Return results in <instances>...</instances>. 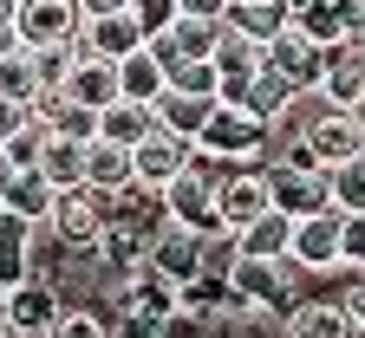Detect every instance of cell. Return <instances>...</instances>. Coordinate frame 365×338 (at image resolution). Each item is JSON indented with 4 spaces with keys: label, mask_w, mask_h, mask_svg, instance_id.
<instances>
[{
    "label": "cell",
    "mask_w": 365,
    "mask_h": 338,
    "mask_svg": "<svg viewBox=\"0 0 365 338\" xmlns=\"http://www.w3.org/2000/svg\"><path fill=\"white\" fill-rule=\"evenodd\" d=\"M170 14H176V20H202V26H222L228 0H170Z\"/></svg>",
    "instance_id": "cell-36"
},
{
    "label": "cell",
    "mask_w": 365,
    "mask_h": 338,
    "mask_svg": "<svg viewBox=\"0 0 365 338\" xmlns=\"http://www.w3.org/2000/svg\"><path fill=\"white\" fill-rule=\"evenodd\" d=\"M196 163V143H182V137H170V130H150L144 143L130 150V182L137 189H150V196H163V189Z\"/></svg>",
    "instance_id": "cell-5"
},
{
    "label": "cell",
    "mask_w": 365,
    "mask_h": 338,
    "mask_svg": "<svg viewBox=\"0 0 365 338\" xmlns=\"http://www.w3.org/2000/svg\"><path fill=\"white\" fill-rule=\"evenodd\" d=\"M287 234H294L287 215H261L255 228L235 234V248H242V260H287Z\"/></svg>",
    "instance_id": "cell-25"
},
{
    "label": "cell",
    "mask_w": 365,
    "mask_h": 338,
    "mask_svg": "<svg viewBox=\"0 0 365 338\" xmlns=\"http://www.w3.org/2000/svg\"><path fill=\"white\" fill-rule=\"evenodd\" d=\"M287 105H294V91H287L281 78H274L267 65H261V72H255V85L242 91V111H248V117H261V124H274V117H281Z\"/></svg>",
    "instance_id": "cell-28"
},
{
    "label": "cell",
    "mask_w": 365,
    "mask_h": 338,
    "mask_svg": "<svg viewBox=\"0 0 365 338\" xmlns=\"http://www.w3.org/2000/svg\"><path fill=\"white\" fill-rule=\"evenodd\" d=\"M78 39H85V53H91V59H111V65H118V59H130L137 46H144V33H137L130 7H124V14H111V20H85V26H78Z\"/></svg>",
    "instance_id": "cell-16"
},
{
    "label": "cell",
    "mask_w": 365,
    "mask_h": 338,
    "mask_svg": "<svg viewBox=\"0 0 365 338\" xmlns=\"http://www.w3.org/2000/svg\"><path fill=\"white\" fill-rule=\"evenodd\" d=\"M359 91H365V46L359 39L327 46V59H319V98H327L333 111H346Z\"/></svg>",
    "instance_id": "cell-13"
},
{
    "label": "cell",
    "mask_w": 365,
    "mask_h": 338,
    "mask_svg": "<svg viewBox=\"0 0 365 338\" xmlns=\"http://www.w3.org/2000/svg\"><path fill=\"white\" fill-rule=\"evenodd\" d=\"M209 65H215V85H222V98L215 105H242V91L255 85V72L267 65V53L255 39H242V33H222L215 39V53H209Z\"/></svg>",
    "instance_id": "cell-10"
},
{
    "label": "cell",
    "mask_w": 365,
    "mask_h": 338,
    "mask_svg": "<svg viewBox=\"0 0 365 338\" xmlns=\"http://www.w3.org/2000/svg\"><path fill=\"white\" fill-rule=\"evenodd\" d=\"M319 59H327V46H313V39H300L294 26L267 46V72L281 78L287 91H319Z\"/></svg>",
    "instance_id": "cell-14"
},
{
    "label": "cell",
    "mask_w": 365,
    "mask_h": 338,
    "mask_svg": "<svg viewBox=\"0 0 365 338\" xmlns=\"http://www.w3.org/2000/svg\"><path fill=\"white\" fill-rule=\"evenodd\" d=\"M85 20H78V7L72 0H20L14 7V33H20V53H39V46H59V39H72Z\"/></svg>",
    "instance_id": "cell-8"
},
{
    "label": "cell",
    "mask_w": 365,
    "mask_h": 338,
    "mask_svg": "<svg viewBox=\"0 0 365 338\" xmlns=\"http://www.w3.org/2000/svg\"><path fill=\"white\" fill-rule=\"evenodd\" d=\"M209 111H215V105H202V98H176V91H163V98L150 105L157 130H170V137H182V143H196V137H202Z\"/></svg>",
    "instance_id": "cell-21"
},
{
    "label": "cell",
    "mask_w": 365,
    "mask_h": 338,
    "mask_svg": "<svg viewBox=\"0 0 365 338\" xmlns=\"http://www.w3.org/2000/svg\"><path fill=\"white\" fill-rule=\"evenodd\" d=\"M14 7H20V0H0V20H14Z\"/></svg>",
    "instance_id": "cell-43"
},
{
    "label": "cell",
    "mask_w": 365,
    "mask_h": 338,
    "mask_svg": "<svg viewBox=\"0 0 365 338\" xmlns=\"http://www.w3.org/2000/svg\"><path fill=\"white\" fill-rule=\"evenodd\" d=\"M196 248H202V234H190V228L163 221V228L150 234V248H144V267L182 293V286H196Z\"/></svg>",
    "instance_id": "cell-9"
},
{
    "label": "cell",
    "mask_w": 365,
    "mask_h": 338,
    "mask_svg": "<svg viewBox=\"0 0 365 338\" xmlns=\"http://www.w3.org/2000/svg\"><path fill=\"white\" fill-rule=\"evenodd\" d=\"M85 189H91V196H105V202L124 196V189H130V150L91 137V143H85Z\"/></svg>",
    "instance_id": "cell-18"
},
{
    "label": "cell",
    "mask_w": 365,
    "mask_h": 338,
    "mask_svg": "<svg viewBox=\"0 0 365 338\" xmlns=\"http://www.w3.org/2000/svg\"><path fill=\"white\" fill-rule=\"evenodd\" d=\"M26 117H33V111H20V105H0V150L14 143V130H20Z\"/></svg>",
    "instance_id": "cell-38"
},
{
    "label": "cell",
    "mask_w": 365,
    "mask_h": 338,
    "mask_svg": "<svg viewBox=\"0 0 365 338\" xmlns=\"http://www.w3.org/2000/svg\"><path fill=\"white\" fill-rule=\"evenodd\" d=\"M118 98H130V105H157L163 98V65L137 46L130 59H118Z\"/></svg>",
    "instance_id": "cell-22"
},
{
    "label": "cell",
    "mask_w": 365,
    "mask_h": 338,
    "mask_svg": "<svg viewBox=\"0 0 365 338\" xmlns=\"http://www.w3.org/2000/svg\"><path fill=\"white\" fill-rule=\"evenodd\" d=\"M14 176H20V169L7 163V150H0V202H7V189H14Z\"/></svg>",
    "instance_id": "cell-41"
},
{
    "label": "cell",
    "mask_w": 365,
    "mask_h": 338,
    "mask_svg": "<svg viewBox=\"0 0 365 338\" xmlns=\"http://www.w3.org/2000/svg\"><path fill=\"white\" fill-rule=\"evenodd\" d=\"M339 260L365 267V215H339Z\"/></svg>",
    "instance_id": "cell-35"
},
{
    "label": "cell",
    "mask_w": 365,
    "mask_h": 338,
    "mask_svg": "<svg viewBox=\"0 0 365 338\" xmlns=\"http://www.w3.org/2000/svg\"><path fill=\"white\" fill-rule=\"evenodd\" d=\"M26 59H33V78H39V91H66L72 65H78V59H91V53H85V39L72 33V39H59V46H39V53H26Z\"/></svg>",
    "instance_id": "cell-23"
},
{
    "label": "cell",
    "mask_w": 365,
    "mask_h": 338,
    "mask_svg": "<svg viewBox=\"0 0 365 338\" xmlns=\"http://www.w3.org/2000/svg\"><path fill=\"white\" fill-rule=\"evenodd\" d=\"M267 169V196H274V215H287V221H307V215H327V169H313L300 157L287 163H261Z\"/></svg>",
    "instance_id": "cell-2"
},
{
    "label": "cell",
    "mask_w": 365,
    "mask_h": 338,
    "mask_svg": "<svg viewBox=\"0 0 365 338\" xmlns=\"http://www.w3.org/2000/svg\"><path fill=\"white\" fill-rule=\"evenodd\" d=\"M346 117H352V124H359V137H365V91H359V98L346 105Z\"/></svg>",
    "instance_id": "cell-42"
},
{
    "label": "cell",
    "mask_w": 365,
    "mask_h": 338,
    "mask_svg": "<svg viewBox=\"0 0 365 338\" xmlns=\"http://www.w3.org/2000/svg\"><path fill=\"white\" fill-rule=\"evenodd\" d=\"M39 176L59 189H85V143H66V137H46V157H39Z\"/></svg>",
    "instance_id": "cell-26"
},
{
    "label": "cell",
    "mask_w": 365,
    "mask_h": 338,
    "mask_svg": "<svg viewBox=\"0 0 365 338\" xmlns=\"http://www.w3.org/2000/svg\"><path fill=\"white\" fill-rule=\"evenodd\" d=\"M339 306H346V312H352V325H359V338H365V286H352V293H346V300H339Z\"/></svg>",
    "instance_id": "cell-39"
},
{
    "label": "cell",
    "mask_w": 365,
    "mask_h": 338,
    "mask_svg": "<svg viewBox=\"0 0 365 338\" xmlns=\"http://www.w3.org/2000/svg\"><path fill=\"white\" fill-rule=\"evenodd\" d=\"M157 130V117H150V105H130V98H118L111 111H98V143H118V150H137Z\"/></svg>",
    "instance_id": "cell-20"
},
{
    "label": "cell",
    "mask_w": 365,
    "mask_h": 338,
    "mask_svg": "<svg viewBox=\"0 0 365 338\" xmlns=\"http://www.w3.org/2000/svg\"><path fill=\"white\" fill-rule=\"evenodd\" d=\"M33 98H39V78H33V59H26V53L0 59V105H20V111H33Z\"/></svg>",
    "instance_id": "cell-30"
},
{
    "label": "cell",
    "mask_w": 365,
    "mask_h": 338,
    "mask_svg": "<svg viewBox=\"0 0 365 338\" xmlns=\"http://www.w3.org/2000/svg\"><path fill=\"white\" fill-rule=\"evenodd\" d=\"M327 202L333 215H365V150L339 169H327Z\"/></svg>",
    "instance_id": "cell-27"
},
{
    "label": "cell",
    "mask_w": 365,
    "mask_h": 338,
    "mask_svg": "<svg viewBox=\"0 0 365 338\" xmlns=\"http://www.w3.org/2000/svg\"><path fill=\"white\" fill-rule=\"evenodd\" d=\"M163 91H176V98H202V105H215V98H222V85H215V65H209V59L176 65V72L163 78Z\"/></svg>",
    "instance_id": "cell-31"
},
{
    "label": "cell",
    "mask_w": 365,
    "mask_h": 338,
    "mask_svg": "<svg viewBox=\"0 0 365 338\" xmlns=\"http://www.w3.org/2000/svg\"><path fill=\"white\" fill-rule=\"evenodd\" d=\"M222 33H242V39H255L261 53H267V46L287 33V7H281V0H248V7H228V14H222Z\"/></svg>",
    "instance_id": "cell-19"
},
{
    "label": "cell",
    "mask_w": 365,
    "mask_h": 338,
    "mask_svg": "<svg viewBox=\"0 0 365 338\" xmlns=\"http://www.w3.org/2000/svg\"><path fill=\"white\" fill-rule=\"evenodd\" d=\"M287 260L307 273V280H319L333 260H339V215L327 208V215H307V221H294V234H287Z\"/></svg>",
    "instance_id": "cell-11"
},
{
    "label": "cell",
    "mask_w": 365,
    "mask_h": 338,
    "mask_svg": "<svg viewBox=\"0 0 365 338\" xmlns=\"http://www.w3.org/2000/svg\"><path fill=\"white\" fill-rule=\"evenodd\" d=\"M59 293H53V280H20L7 306H0V338H46V325L59 319Z\"/></svg>",
    "instance_id": "cell-7"
},
{
    "label": "cell",
    "mask_w": 365,
    "mask_h": 338,
    "mask_svg": "<svg viewBox=\"0 0 365 338\" xmlns=\"http://www.w3.org/2000/svg\"><path fill=\"white\" fill-rule=\"evenodd\" d=\"M0 221H7V215H0Z\"/></svg>",
    "instance_id": "cell-45"
},
{
    "label": "cell",
    "mask_w": 365,
    "mask_h": 338,
    "mask_svg": "<svg viewBox=\"0 0 365 338\" xmlns=\"http://www.w3.org/2000/svg\"><path fill=\"white\" fill-rule=\"evenodd\" d=\"M365 150V137H359V124L346 117V111H327V117H313L307 130H300V163H313V169H339V163H352Z\"/></svg>",
    "instance_id": "cell-6"
},
{
    "label": "cell",
    "mask_w": 365,
    "mask_h": 338,
    "mask_svg": "<svg viewBox=\"0 0 365 338\" xmlns=\"http://www.w3.org/2000/svg\"><path fill=\"white\" fill-rule=\"evenodd\" d=\"M46 234H53L59 254H91L105 234V196H91V189H66L46 215Z\"/></svg>",
    "instance_id": "cell-3"
},
{
    "label": "cell",
    "mask_w": 365,
    "mask_h": 338,
    "mask_svg": "<svg viewBox=\"0 0 365 338\" xmlns=\"http://www.w3.org/2000/svg\"><path fill=\"white\" fill-rule=\"evenodd\" d=\"M46 137H53V130H46L39 117H26L20 130H14V143H7V163L26 176V169H39V157H46Z\"/></svg>",
    "instance_id": "cell-33"
},
{
    "label": "cell",
    "mask_w": 365,
    "mask_h": 338,
    "mask_svg": "<svg viewBox=\"0 0 365 338\" xmlns=\"http://www.w3.org/2000/svg\"><path fill=\"white\" fill-rule=\"evenodd\" d=\"M46 338H118L105 312H91V306H59V319L46 325Z\"/></svg>",
    "instance_id": "cell-32"
},
{
    "label": "cell",
    "mask_w": 365,
    "mask_h": 338,
    "mask_svg": "<svg viewBox=\"0 0 365 338\" xmlns=\"http://www.w3.org/2000/svg\"><path fill=\"white\" fill-rule=\"evenodd\" d=\"M235 260H242L235 228H209V234H202V248H196V280H202V286H228Z\"/></svg>",
    "instance_id": "cell-24"
},
{
    "label": "cell",
    "mask_w": 365,
    "mask_h": 338,
    "mask_svg": "<svg viewBox=\"0 0 365 338\" xmlns=\"http://www.w3.org/2000/svg\"><path fill=\"white\" fill-rule=\"evenodd\" d=\"M130 20H137V33H144V39H157L176 14H170V0H130Z\"/></svg>",
    "instance_id": "cell-34"
},
{
    "label": "cell",
    "mask_w": 365,
    "mask_h": 338,
    "mask_svg": "<svg viewBox=\"0 0 365 338\" xmlns=\"http://www.w3.org/2000/svg\"><path fill=\"white\" fill-rule=\"evenodd\" d=\"M78 7V20H111V14H124L130 0H72Z\"/></svg>",
    "instance_id": "cell-37"
},
{
    "label": "cell",
    "mask_w": 365,
    "mask_h": 338,
    "mask_svg": "<svg viewBox=\"0 0 365 338\" xmlns=\"http://www.w3.org/2000/svg\"><path fill=\"white\" fill-rule=\"evenodd\" d=\"M261 215H274V196H267V169L261 163H235L228 169V182L215 189V221L222 228H255Z\"/></svg>",
    "instance_id": "cell-4"
},
{
    "label": "cell",
    "mask_w": 365,
    "mask_h": 338,
    "mask_svg": "<svg viewBox=\"0 0 365 338\" xmlns=\"http://www.w3.org/2000/svg\"><path fill=\"white\" fill-rule=\"evenodd\" d=\"M20 53V33H14V20H0V59H14Z\"/></svg>",
    "instance_id": "cell-40"
},
{
    "label": "cell",
    "mask_w": 365,
    "mask_h": 338,
    "mask_svg": "<svg viewBox=\"0 0 365 338\" xmlns=\"http://www.w3.org/2000/svg\"><path fill=\"white\" fill-rule=\"evenodd\" d=\"M53 202H59V189L46 182L39 169H26V176H14V189H7V202H0V215H7V221H20V228H46Z\"/></svg>",
    "instance_id": "cell-17"
},
{
    "label": "cell",
    "mask_w": 365,
    "mask_h": 338,
    "mask_svg": "<svg viewBox=\"0 0 365 338\" xmlns=\"http://www.w3.org/2000/svg\"><path fill=\"white\" fill-rule=\"evenodd\" d=\"M66 98H72L78 111H91V117L111 111V105H118V65H111V59H78L72 78H66Z\"/></svg>",
    "instance_id": "cell-15"
},
{
    "label": "cell",
    "mask_w": 365,
    "mask_h": 338,
    "mask_svg": "<svg viewBox=\"0 0 365 338\" xmlns=\"http://www.w3.org/2000/svg\"><path fill=\"white\" fill-rule=\"evenodd\" d=\"M20 280H33V254H26V228L20 221H0V286H14Z\"/></svg>",
    "instance_id": "cell-29"
},
{
    "label": "cell",
    "mask_w": 365,
    "mask_h": 338,
    "mask_svg": "<svg viewBox=\"0 0 365 338\" xmlns=\"http://www.w3.org/2000/svg\"><path fill=\"white\" fill-rule=\"evenodd\" d=\"M261 150H267V124L248 117L242 105H215L196 137V157H215V163H261Z\"/></svg>",
    "instance_id": "cell-1"
},
{
    "label": "cell",
    "mask_w": 365,
    "mask_h": 338,
    "mask_svg": "<svg viewBox=\"0 0 365 338\" xmlns=\"http://www.w3.org/2000/svg\"><path fill=\"white\" fill-rule=\"evenodd\" d=\"M281 338H359V325H352V312L339 300L307 293V300H294L281 312Z\"/></svg>",
    "instance_id": "cell-12"
},
{
    "label": "cell",
    "mask_w": 365,
    "mask_h": 338,
    "mask_svg": "<svg viewBox=\"0 0 365 338\" xmlns=\"http://www.w3.org/2000/svg\"><path fill=\"white\" fill-rule=\"evenodd\" d=\"M0 306H7V286H0Z\"/></svg>",
    "instance_id": "cell-44"
}]
</instances>
